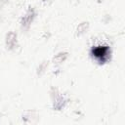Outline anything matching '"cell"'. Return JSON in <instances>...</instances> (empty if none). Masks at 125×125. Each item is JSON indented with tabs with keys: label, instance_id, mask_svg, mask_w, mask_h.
<instances>
[{
	"label": "cell",
	"instance_id": "6da1fadb",
	"mask_svg": "<svg viewBox=\"0 0 125 125\" xmlns=\"http://www.w3.org/2000/svg\"><path fill=\"white\" fill-rule=\"evenodd\" d=\"M108 53H109V48L107 46H99L92 49L93 56L97 60H99L101 62H104L107 60Z\"/></svg>",
	"mask_w": 125,
	"mask_h": 125
}]
</instances>
